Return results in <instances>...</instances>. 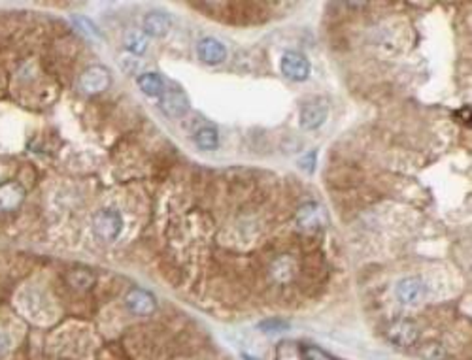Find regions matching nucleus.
<instances>
[{
    "label": "nucleus",
    "instance_id": "24",
    "mask_svg": "<svg viewBox=\"0 0 472 360\" xmlns=\"http://www.w3.org/2000/svg\"><path fill=\"white\" fill-rule=\"evenodd\" d=\"M2 349H4V340L0 338V351H2Z\"/></svg>",
    "mask_w": 472,
    "mask_h": 360
},
{
    "label": "nucleus",
    "instance_id": "10",
    "mask_svg": "<svg viewBox=\"0 0 472 360\" xmlns=\"http://www.w3.org/2000/svg\"><path fill=\"white\" fill-rule=\"evenodd\" d=\"M170 27H172V20L165 12H149L144 17V31H146L147 36L163 38L168 34Z\"/></svg>",
    "mask_w": 472,
    "mask_h": 360
},
{
    "label": "nucleus",
    "instance_id": "23",
    "mask_svg": "<svg viewBox=\"0 0 472 360\" xmlns=\"http://www.w3.org/2000/svg\"><path fill=\"white\" fill-rule=\"evenodd\" d=\"M242 360H259L256 357H249V354H242Z\"/></svg>",
    "mask_w": 472,
    "mask_h": 360
},
{
    "label": "nucleus",
    "instance_id": "17",
    "mask_svg": "<svg viewBox=\"0 0 472 360\" xmlns=\"http://www.w3.org/2000/svg\"><path fill=\"white\" fill-rule=\"evenodd\" d=\"M276 360H302V349L293 341H281L276 351Z\"/></svg>",
    "mask_w": 472,
    "mask_h": 360
},
{
    "label": "nucleus",
    "instance_id": "15",
    "mask_svg": "<svg viewBox=\"0 0 472 360\" xmlns=\"http://www.w3.org/2000/svg\"><path fill=\"white\" fill-rule=\"evenodd\" d=\"M195 144L205 151H214L219 146V136L214 127H202L195 133Z\"/></svg>",
    "mask_w": 472,
    "mask_h": 360
},
{
    "label": "nucleus",
    "instance_id": "11",
    "mask_svg": "<svg viewBox=\"0 0 472 360\" xmlns=\"http://www.w3.org/2000/svg\"><path fill=\"white\" fill-rule=\"evenodd\" d=\"M23 200H25V189L20 183L8 181L0 187V209L10 211V209L20 208Z\"/></svg>",
    "mask_w": 472,
    "mask_h": 360
},
{
    "label": "nucleus",
    "instance_id": "6",
    "mask_svg": "<svg viewBox=\"0 0 472 360\" xmlns=\"http://www.w3.org/2000/svg\"><path fill=\"white\" fill-rule=\"evenodd\" d=\"M327 115H329V106H327L325 100H312L308 102L307 106H302L300 110V127L304 130H316L327 121Z\"/></svg>",
    "mask_w": 472,
    "mask_h": 360
},
{
    "label": "nucleus",
    "instance_id": "21",
    "mask_svg": "<svg viewBox=\"0 0 472 360\" xmlns=\"http://www.w3.org/2000/svg\"><path fill=\"white\" fill-rule=\"evenodd\" d=\"M302 360H334L323 351V349L316 347V345H307L302 347Z\"/></svg>",
    "mask_w": 472,
    "mask_h": 360
},
{
    "label": "nucleus",
    "instance_id": "18",
    "mask_svg": "<svg viewBox=\"0 0 472 360\" xmlns=\"http://www.w3.org/2000/svg\"><path fill=\"white\" fill-rule=\"evenodd\" d=\"M125 47L134 55H142L147 50V38L142 32H131L125 38Z\"/></svg>",
    "mask_w": 472,
    "mask_h": 360
},
{
    "label": "nucleus",
    "instance_id": "19",
    "mask_svg": "<svg viewBox=\"0 0 472 360\" xmlns=\"http://www.w3.org/2000/svg\"><path fill=\"white\" fill-rule=\"evenodd\" d=\"M74 23H76L78 29H80L85 36H89V38L95 40L103 38V34H101V31L96 29L95 23L87 20V17H83V15H74Z\"/></svg>",
    "mask_w": 472,
    "mask_h": 360
},
{
    "label": "nucleus",
    "instance_id": "20",
    "mask_svg": "<svg viewBox=\"0 0 472 360\" xmlns=\"http://www.w3.org/2000/svg\"><path fill=\"white\" fill-rule=\"evenodd\" d=\"M259 329L267 334H278V332L289 330V322L281 321V319H267V321L259 322Z\"/></svg>",
    "mask_w": 472,
    "mask_h": 360
},
{
    "label": "nucleus",
    "instance_id": "8",
    "mask_svg": "<svg viewBox=\"0 0 472 360\" xmlns=\"http://www.w3.org/2000/svg\"><path fill=\"white\" fill-rule=\"evenodd\" d=\"M125 303H127V308L133 311L134 315H152L157 310V302H155L154 294H149L144 289L128 291Z\"/></svg>",
    "mask_w": 472,
    "mask_h": 360
},
{
    "label": "nucleus",
    "instance_id": "12",
    "mask_svg": "<svg viewBox=\"0 0 472 360\" xmlns=\"http://www.w3.org/2000/svg\"><path fill=\"white\" fill-rule=\"evenodd\" d=\"M397 294L402 303H418L423 298V283L418 278H404L397 285Z\"/></svg>",
    "mask_w": 472,
    "mask_h": 360
},
{
    "label": "nucleus",
    "instance_id": "7",
    "mask_svg": "<svg viewBox=\"0 0 472 360\" xmlns=\"http://www.w3.org/2000/svg\"><path fill=\"white\" fill-rule=\"evenodd\" d=\"M197 55L202 63L219 64L227 59V47H225L223 42L208 36V38H202L197 44Z\"/></svg>",
    "mask_w": 472,
    "mask_h": 360
},
{
    "label": "nucleus",
    "instance_id": "2",
    "mask_svg": "<svg viewBox=\"0 0 472 360\" xmlns=\"http://www.w3.org/2000/svg\"><path fill=\"white\" fill-rule=\"evenodd\" d=\"M93 228L98 238L106 241H114L123 230V219L121 215L115 209H101L98 213L93 217Z\"/></svg>",
    "mask_w": 472,
    "mask_h": 360
},
{
    "label": "nucleus",
    "instance_id": "5",
    "mask_svg": "<svg viewBox=\"0 0 472 360\" xmlns=\"http://www.w3.org/2000/svg\"><path fill=\"white\" fill-rule=\"evenodd\" d=\"M161 107L170 117H182L189 110V96L185 95L184 89L172 85V87L165 89V93L161 96Z\"/></svg>",
    "mask_w": 472,
    "mask_h": 360
},
{
    "label": "nucleus",
    "instance_id": "22",
    "mask_svg": "<svg viewBox=\"0 0 472 360\" xmlns=\"http://www.w3.org/2000/svg\"><path fill=\"white\" fill-rule=\"evenodd\" d=\"M316 158H318V155H316V151L312 153H307L304 157L299 158V168L302 172H307V174H312L314 170H316Z\"/></svg>",
    "mask_w": 472,
    "mask_h": 360
},
{
    "label": "nucleus",
    "instance_id": "4",
    "mask_svg": "<svg viewBox=\"0 0 472 360\" xmlns=\"http://www.w3.org/2000/svg\"><path fill=\"white\" fill-rule=\"evenodd\" d=\"M280 70L281 74L293 82H307L310 77V63L304 55L300 53H295V51H289L286 53L280 61Z\"/></svg>",
    "mask_w": 472,
    "mask_h": 360
},
{
    "label": "nucleus",
    "instance_id": "3",
    "mask_svg": "<svg viewBox=\"0 0 472 360\" xmlns=\"http://www.w3.org/2000/svg\"><path fill=\"white\" fill-rule=\"evenodd\" d=\"M112 77L104 66H91L80 76V89L85 95H98L110 87Z\"/></svg>",
    "mask_w": 472,
    "mask_h": 360
},
{
    "label": "nucleus",
    "instance_id": "9",
    "mask_svg": "<svg viewBox=\"0 0 472 360\" xmlns=\"http://www.w3.org/2000/svg\"><path fill=\"white\" fill-rule=\"evenodd\" d=\"M295 217H297V225H299L300 228H304V230H314V228L321 227V225L325 223L323 209H321V206L316 202L300 206Z\"/></svg>",
    "mask_w": 472,
    "mask_h": 360
},
{
    "label": "nucleus",
    "instance_id": "14",
    "mask_svg": "<svg viewBox=\"0 0 472 360\" xmlns=\"http://www.w3.org/2000/svg\"><path fill=\"white\" fill-rule=\"evenodd\" d=\"M66 281L78 291H87L95 283V276L89 270H85V268H74V270L66 273Z\"/></svg>",
    "mask_w": 472,
    "mask_h": 360
},
{
    "label": "nucleus",
    "instance_id": "16",
    "mask_svg": "<svg viewBox=\"0 0 472 360\" xmlns=\"http://www.w3.org/2000/svg\"><path fill=\"white\" fill-rule=\"evenodd\" d=\"M418 354H420L421 360H448L446 347H444L442 343H438V341L423 343V345L418 349Z\"/></svg>",
    "mask_w": 472,
    "mask_h": 360
},
{
    "label": "nucleus",
    "instance_id": "13",
    "mask_svg": "<svg viewBox=\"0 0 472 360\" xmlns=\"http://www.w3.org/2000/svg\"><path fill=\"white\" fill-rule=\"evenodd\" d=\"M136 85L140 87V91L147 96H163L165 93V82L159 74H154V72H147V74H140L136 77Z\"/></svg>",
    "mask_w": 472,
    "mask_h": 360
},
{
    "label": "nucleus",
    "instance_id": "1",
    "mask_svg": "<svg viewBox=\"0 0 472 360\" xmlns=\"http://www.w3.org/2000/svg\"><path fill=\"white\" fill-rule=\"evenodd\" d=\"M385 338L395 347H412L420 340V329H418V324L414 321L401 319V321L391 322L388 327Z\"/></svg>",
    "mask_w": 472,
    "mask_h": 360
}]
</instances>
